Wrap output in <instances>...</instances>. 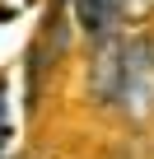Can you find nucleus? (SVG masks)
I'll return each mask as SVG.
<instances>
[{
    "mask_svg": "<svg viewBox=\"0 0 154 159\" xmlns=\"http://www.w3.org/2000/svg\"><path fill=\"white\" fill-rule=\"evenodd\" d=\"M121 108L145 117L154 108V38H135L126 47V80H121Z\"/></svg>",
    "mask_w": 154,
    "mask_h": 159,
    "instance_id": "1",
    "label": "nucleus"
},
{
    "mask_svg": "<svg viewBox=\"0 0 154 159\" xmlns=\"http://www.w3.org/2000/svg\"><path fill=\"white\" fill-rule=\"evenodd\" d=\"M121 80H126V47L108 33V38H98V47L89 56V94L98 103H121Z\"/></svg>",
    "mask_w": 154,
    "mask_h": 159,
    "instance_id": "2",
    "label": "nucleus"
},
{
    "mask_svg": "<svg viewBox=\"0 0 154 159\" xmlns=\"http://www.w3.org/2000/svg\"><path fill=\"white\" fill-rule=\"evenodd\" d=\"M75 19L84 24V33L108 38V28L117 19V0H75Z\"/></svg>",
    "mask_w": 154,
    "mask_h": 159,
    "instance_id": "3",
    "label": "nucleus"
},
{
    "mask_svg": "<svg viewBox=\"0 0 154 159\" xmlns=\"http://www.w3.org/2000/svg\"><path fill=\"white\" fill-rule=\"evenodd\" d=\"M154 14V0H117V19H126V24H145Z\"/></svg>",
    "mask_w": 154,
    "mask_h": 159,
    "instance_id": "4",
    "label": "nucleus"
}]
</instances>
